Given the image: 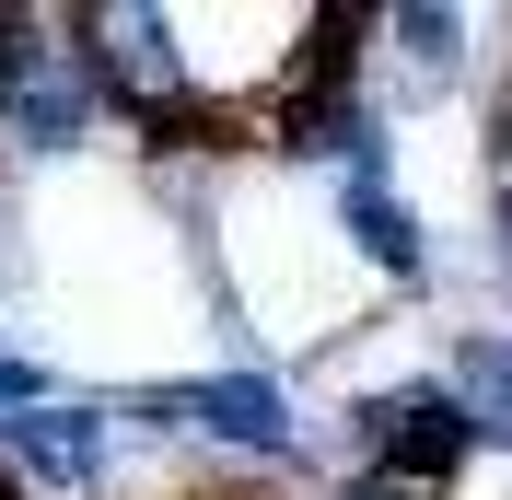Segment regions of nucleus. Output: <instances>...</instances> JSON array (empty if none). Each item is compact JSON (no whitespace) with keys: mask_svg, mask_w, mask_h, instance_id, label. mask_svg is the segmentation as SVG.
Masks as SVG:
<instances>
[{"mask_svg":"<svg viewBox=\"0 0 512 500\" xmlns=\"http://www.w3.org/2000/svg\"><path fill=\"white\" fill-rule=\"evenodd\" d=\"M0 500H24V477H12V466H0Z\"/></svg>","mask_w":512,"mask_h":500,"instance_id":"8","label":"nucleus"},{"mask_svg":"<svg viewBox=\"0 0 512 500\" xmlns=\"http://www.w3.org/2000/svg\"><path fill=\"white\" fill-rule=\"evenodd\" d=\"M338 221H350V245L373 256L384 280H419V268H431V245H419V210L396 187H384V175H350V198H338Z\"/></svg>","mask_w":512,"mask_h":500,"instance_id":"5","label":"nucleus"},{"mask_svg":"<svg viewBox=\"0 0 512 500\" xmlns=\"http://www.w3.org/2000/svg\"><path fill=\"white\" fill-rule=\"evenodd\" d=\"M105 454H117V419L94 396H47L24 419H0V466L12 477H47V489H94Z\"/></svg>","mask_w":512,"mask_h":500,"instance_id":"2","label":"nucleus"},{"mask_svg":"<svg viewBox=\"0 0 512 500\" xmlns=\"http://www.w3.org/2000/svg\"><path fill=\"white\" fill-rule=\"evenodd\" d=\"M59 35H70V24H59ZM94 117H105L94 70L70 59V47H47V59H35V82L0 105V140H12V152H82V140H94Z\"/></svg>","mask_w":512,"mask_h":500,"instance_id":"4","label":"nucleus"},{"mask_svg":"<svg viewBox=\"0 0 512 500\" xmlns=\"http://www.w3.org/2000/svg\"><path fill=\"white\" fill-rule=\"evenodd\" d=\"M361 419V454H373V477L384 489H443L466 454H478V431H466V407L443 396V384H396V396H373V407H350Z\"/></svg>","mask_w":512,"mask_h":500,"instance_id":"1","label":"nucleus"},{"mask_svg":"<svg viewBox=\"0 0 512 500\" xmlns=\"http://www.w3.org/2000/svg\"><path fill=\"white\" fill-rule=\"evenodd\" d=\"M443 396L466 407V431H478V442H512V338H466Z\"/></svg>","mask_w":512,"mask_h":500,"instance_id":"6","label":"nucleus"},{"mask_svg":"<svg viewBox=\"0 0 512 500\" xmlns=\"http://www.w3.org/2000/svg\"><path fill=\"white\" fill-rule=\"evenodd\" d=\"M187 431L222 442V454H256V466H280L291 442H303L280 373H210V384H187Z\"/></svg>","mask_w":512,"mask_h":500,"instance_id":"3","label":"nucleus"},{"mask_svg":"<svg viewBox=\"0 0 512 500\" xmlns=\"http://www.w3.org/2000/svg\"><path fill=\"white\" fill-rule=\"evenodd\" d=\"M384 24L408 35L419 70H454V59H466V12H384Z\"/></svg>","mask_w":512,"mask_h":500,"instance_id":"7","label":"nucleus"}]
</instances>
